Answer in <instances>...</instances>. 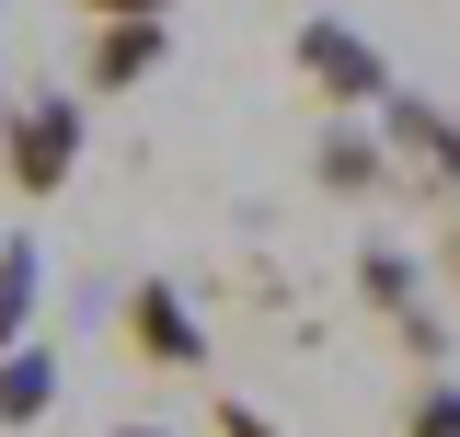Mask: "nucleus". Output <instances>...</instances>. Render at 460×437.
Instances as JSON below:
<instances>
[{
    "instance_id": "obj_4",
    "label": "nucleus",
    "mask_w": 460,
    "mask_h": 437,
    "mask_svg": "<svg viewBox=\"0 0 460 437\" xmlns=\"http://www.w3.org/2000/svg\"><path fill=\"white\" fill-rule=\"evenodd\" d=\"M127 345H138L150 369H208V334H196V311H184V288H162V276H138V299H127Z\"/></svg>"
},
{
    "instance_id": "obj_9",
    "label": "nucleus",
    "mask_w": 460,
    "mask_h": 437,
    "mask_svg": "<svg viewBox=\"0 0 460 437\" xmlns=\"http://www.w3.org/2000/svg\"><path fill=\"white\" fill-rule=\"evenodd\" d=\"M23 323H35V230L0 242V357L23 345Z\"/></svg>"
},
{
    "instance_id": "obj_11",
    "label": "nucleus",
    "mask_w": 460,
    "mask_h": 437,
    "mask_svg": "<svg viewBox=\"0 0 460 437\" xmlns=\"http://www.w3.org/2000/svg\"><path fill=\"white\" fill-rule=\"evenodd\" d=\"M81 12H93V23H162L172 0H81Z\"/></svg>"
},
{
    "instance_id": "obj_13",
    "label": "nucleus",
    "mask_w": 460,
    "mask_h": 437,
    "mask_svg": "<svg viewBox=\"0 0 460 437\" xmlns=\"http://www.w3.org/2000/svg\"><path fill=\"white\" fill-rule=\"evenodd\" d=\"M438 265H449V276H460V218H449V254H438Z\"/></svg>"
},
{
    "instance_id": "obj_12",
    "label": "nucleus",
    "mask_w": 460,
    "mask_h": 437,
    "mask_svg": "<svg viewBox=\"0 0 460 437\" xmlns=\"http://www.w3.org/2000/svg\"><path fill=\"white\" fill-rule=\"evenodd\" d=\"M219 437H277L265 415H242V403H219Z\"/></svg>"
},
{
    "instance_id": "obj_7",
    "label": "nucleus",
    "mask_w": 460,
    "mask_h": 437,
    "mask_svg": "<svg viewBox=\"0 0 460 437\" xmlns=\"http://www.w3.org/2000/svg\"><path fill=\"white\" fill-rule=\"evenodd\" d=\"M311 173H323L334 196H380V184H392V138H357V127H323V150H311Z\"/></svg>"
},
{
    "instance_id": "obj_10",
    "label": "nucleus",
    "mask_w": 460,
    "mask_h": 437,
    "mask_svg": "<svg viewBox=\"0 0 460 437\" xmlns=\"http://www.w3.org/2000/svg\"><path fill=\"white\" fill-rule=\"evenodd\" d=\"M402 437H460V380H414V403H402Z\"/></svg>"
},
{
    "instance_id": "obj_2",
    "label": "nucleus",
    "mask_w": 460,
    "mask_h": 437,
    "mask_svg": "<svg viewBox=\"0 0 460 437\" xmlns=\"http://www.w3.org/2000/svg\"><path fill=\"white\" fill-rule=\"evenodd\" d=\"M380 138H392V173H402V184H426V196L460 218V115L426 104V93H392V104H380Z\"/></svg>"
},
{
    "instance_id": "obj_3",
    "label": "nucleus",
    "mask_w": 460,
    "mask_h": 437,
    "mask_svg": "<svg viewBox=\"0 0 460 437\" xmlns=\"http://www.w3.org/2000/svg\"><path fill=\"white\" fill-rule=\"evenodd\" d=\"M81 162V104H23L0 127V173H12V196H58Z\"/></svg>"
},
{
    "instance_id": "obj_5",
    "label": "nucleus",
    "mask_w": 460,
    "mask_h": 437,
    "mask_svg": "<svg viewBox=\"0 0 460 437\" xmlns=\"http://www.w3.org/2000/svg\"><path fill=\"white\" fill-rule=\"evenodd\" d=\"M357 299H368L380 323H414V311H426V276H414V254H402V242H368V254H357Z\"/></svg>"
},
{
    "instance_id": "obj_14",
    "label": "nucleus",
    "mask_w": 460,
    "mask_h": 437,
    "mask_svg": "<svg viewBox=\"0 0 460 437\" xmlns=\"http://www.w3.org/2000/svg\"><path fill=\"white\" fill-rule=\"evenodd\" d=\"M115 437H162V426H115Z\"/></svg>"
},
{
    "instance_id": "obj_1",
    "label": "nucleus",
    "mask_w": 460,
    "mask_h": 437,
    "mask_svg": "<svg viewBox=\"0 0 460 437\" xmlns=\"http://www.w3.org/2000/svg\"><path fill=\"white\" fill-rule=\"evenodd\" d=\"M288 58H299V81H311L323 104H392V93H402V81H392V58L368 47V35H357L345 12H311Z\"/></svg>"
},
{
    "instance_id": "obj_6",
    "label": "nucleus",
    "mask_w": 460,
    "mask_h": 437,
    "mask_svg": "<svg viewBox=\"0 0 460 437\" xmlns=\"http://www.w3.org/2000/svg\"><path fill=\"white\" fill-rule=\"evenodd\" d=\"M162 23H104V35H93V69H81V81H93V93H127V81H150V69H162Z\"/></svg>"
},
{
    "instance_id": "obj_8",
    "label": "nucleus",
    "mask_w": 460,
    "mask_h": 437,
    "mask_svg": "<svg viewBox=\"0 0 460 437\" xmlns=\"http://www.w3.org/2000/svg\"><path fill=\"white\" fill-rule=\"evenodd\" d=\"M47 403H58V357L47 345H12L0 357V426H35Z\"/></svg>"
}]
</instances>
